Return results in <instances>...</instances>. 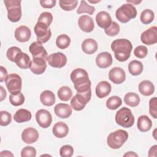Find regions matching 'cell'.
<instances>
[{"label": "cell", "instance_id": "1", "mask_svg": "<svg viewBox=\"0 0 157 157\" xmlns=\"http://www.w3.org/2000/svg\"><path fill=\"white\" fill-rule=\"evenodd\" d=\"M74 86L78 93H86L91 92V81L87 72L82 68L74 69L70 75Z\"/></svg>", "mask_w": 157, "mask_h": 157}, {"label": "cell", "instance_id": "2", "mask_svg": "<svg viewBox=\"0 0 157 157\" xmlns=\"http://www.w3.org/2000/svg\"><path fill=\"white\" fill-rule=\"evenodd\" d=\"M111 49L114 52L115 58L120 62H124L129 58L132 45L126 39H118L112 42Z\"/></svg>", "mask_w": 157, "mask_h": 157}, {"label": "cell", "instance_id": "3", "mask_svg": "<svg viewBox=\"0 0 157 157\" xmlns=\"http://www.w3.org/2000/svg\"><path fill=\"white\" fill-rule=\"evenodd\" d=\"M137 10L131 4L127 3L123 4L115 12V16L118 20L121 23H127L131 19L136 18Z\"/></svg>", "mask_w": 157, "mask_h": 157}, {"label": "cell", "instance_id": "4", "mask_svg": "<svg viewBox=\"0 0 157 157\" xmlns=\"http://www.w3.org/2000/svg\"><path fill=\"white\" fill-rule=\"evenodd\" d=\"M20 0H4V3L7 10V18L12 22L18 21L21 17Z\"/></svg>", "mask_w": 157, "mask_h": 157}, {"label": "cell", "instance_id": "5", "mask_svg": "<svg viewBox=\"0 0 157 157\" xmlns=\"http://www.w3.org/2000/svg\"><path fill=\"white\" fill-rule=\"evenodd\" d=\"M128 134L123 129H118L109 134L107 138L109 147L112 149L120 148L128 140Z\"/></svg>", "mask_w": 157, "mask_h": 157}, {"label": "cell", "instance_id": "6", "mask_svg": "<svg viewBox=\"0 0 157 157\" xmlns=\"http://www.w3.org/2000/svg\"><path fill=\"white\" fill-rule=\"evenodd\" d=\"M115 121L118 125L128 128L134 124V117L129 109L123 107L117 112L115 115Z\"/></svg>", "mask_w": 157, "mask_h": 157}, {"label": "cell", "instance_id": "7", "mask_svg": "<svg viewBox=\"0 0 157 157\" xmlns=\"http://www.w3.org/2000/svg\"><path fill=\"white\" fill-rule=\"evenodd\" d=\"M91 93H77L71 101V105L74 110L80 111L83 110L86 104L90 101Z\"/></svg>", "mask_w": 157, "mask_h": 157}, {"label": "cell", "instance_id": "8", "mask_svg": "<svg viewBox=\"0 0 157 157\" xmlns=\"http://www.w3.org/2000/svg\"><path fill=\"white\" fill-rule=\"evenodd\" d=\"M37 41L42 43L47 42L52 36V32L48 26L44 23L37 22L34 28Z\"/></svg>", "mask_w": 157, "mask_h": 157}, {"label": "cell", "instance_id": "9", "mask_svg": "<svg viewBox=\"0 0 157 157\" xmlns=\"http://www.w3.org/2000/svg\"><path fill=\"white\" fill-rule=\"evenodd\" d=\"M6 85L10 93L20 91L22 87V80L20 76L17 74H10L5 80Z\"/></svg>", "mask_w": 157, "mask_h": 157}, {"label": "cell", "instance_id": "10", "mask_svg": "<svg viewBox=\"0 0 157 157\" xmlns=\"http://www.w3.org/2000/svg\"><path fill=\"white\" fill-rule=\"evenodd\" d=\"M48 64L55 68H61L67 63V57L61 52H56L51 54L47 58Z\"/></svg>", "mask_w": 157, "mask_h": 157}, {"label": "cell", "instance_id": "11", "mask_svg": "<svg viewBox=\"0 0 157 157\" xmlns=\"http://www.w3.org/2000/svg\"><path fill=\"white\" fill-rule=\"evenodd\" d=\"M36 120L40 127L47 128L52 124V117L49 111L45 109H40L36 113Z\"/></svg>", "mask_w": 157, "mask_h": 157}, {"label": "cell", "instance_id": "12", "mask_svg": "<svg viewBox=\"0 0 157 157\" xmlns=\"http://www.w3.org/2000/svg\"><path fill=\"white\" fill-rule=\"evenodd\" d=\"M29 51L32 55L33 58H42L47 61V52L40 42L36 41L31 43L29 47Z\"/></svg>", "mask_w": 157, "mask_h": 157}, {"label": "cell", "instance_id": "13", "mask_svg": "<svg viewBox=\"0 0 157 157\" xmlns=\"http://www.w3.org/2000/svg\"><path fill=\"white\" fill-rule=\"evenodd\" d=\"M140 40L144 44L150 45L157 42V27L154 26L144 31L140 36Z\"/></svg>", "mask_w": 157, "mask_h": 157}, {"label": "cell", "instance_id": "14", "mask_svg": "<svg viewBox=\"0 0 157 157\" xmlns=\"http://www.w3.org/2000/svg\"><path fill=\"white\" fill-rule=\"evenodd\" d=\"M109 78L115 84H121L126 79L125 72L120 67H113L109 72Z\"/></svg>", "mask_w": 157, "mask_h": 157}, {"label": "cell", "instance_id": "15", "mask_svg": "<svg viewBox=\"0 0 157 157\" xmlns=\"http://www.w3.org/2000/svg\"><path fill=\"white\" fill-rule=\"evenodd\" d=\"M29 67L31 71L34 74H42L45 72L47 68L46 61L42 58H33V60L31 61Z\"/></svg>", "mask_w": 157, "mask_h": 157}, {"label": "cell", "instance_id": "16", "mask_svg": "<svg viewBox=\"0 0 157 157\" xmlns=\"http://www.w3.org/2000/svg\"><path fill=\"white\" fill-rule=\"evenodd\" d=\"M78 25L80 29L86 33L91 32L94 28L93 18L86 15H82L78 18Z\"/></svg>", "mask_w": 157, "mask_h": 157}, {"label": "cell", "instance_id": "17", "mask_svg": "<svg viewBox=\"0 0 157 157\" xmlns=\"http://www.w3.org/2000/svg\"><path fill=\"white\" fill-rule=\"evenodd\" d=\"M113 59L110 53L104 52L99 53L96 58V65L99 68L105 69L109 67L112 64Z\"/></svg>", "mask_w": 157, "mask_h": 157}, {"label": "cell", "instance_id": "18", "mask_svg": "<svg viewBox=\"0 0 157 157\" xmlns=\"http://www.w3.org/2000/svg\"><path fill=\"white\" fill-rule=\"evenodd\" d=\"M38 138V131L33 128H28L24 129L21 133L22 140L28 144H33L37 140Z\"/></svg>", "mask_w": 157, "mask_h": 157}, {"label": "cell", "instance_id": "19", "mask_svg": "<svg viewBox=\"0 0 157 157\" xmlns=\"http://www.w3.org/2000/svg\"><path fill=\"white\" fill-rule=\"evenodd\" d=\"M31 36L30 29L25 25L18 27L15 31V37L18 42H25L29 40Z\"/></svg>", "mask_w": 157, "mask_h": 157}, {"label": "cell", "instance_id": "20", "mask_svg": "<svg viewBox=\"0 0 157 157\" xmlns=\"http://www.w3.org/2000/svg\"><path fill=\"white\" fill-rule=\"evenodd\" d=\"M96 21L98 25L104 29L109 28L112 21L110 14L105 11L98 12L96 16Z\"/></svg>", "mask_w": 157, "mask_h": 157}, {"label": "cell", "instance_id": "21", "mask_svg": "<svg viewBox=\"0 0 157 157\" xmlns=\"http://www.w3.org/2000/svg\"><path fill=\"white\" fill-rule=\"evenodd\" d=\"M55 114L61 118H67L72 114V108L69 104L64 103L57 104L54 107Z\"/></svg>", "mask_w": 157, "mask_h": 157}, {"label": "cell", "instance_id": "22", "mask_svg": "<svg viewBox=\"0 0 157 157\" xmlns=\"http://www.w3.org/2000/svg\"><path fill=\"white\" fill-rule=\"evenodd\" d=\"M111 90V85L108 82L101 81L96 86V94L99 98H104L110 94Z\"/></svg>", "mask_w": 157, "mask_h": 157}, {"label": "cell", "instance_id": "23", "mask_svg": "<svg viewBox=\"0 0 157 157\" xmlns=\"http://www.w3.org/2000/svg\"><path fill=\"white\" fill-rule=\"evenodd\" d=\"M52 132L56 137L59 139L63 138L68 134L69 128L65 123L59 121L55 123L53 126Z\"/></svg>", "mask_w": 157, "mask_h": 157}, {"label": "cell", "instance_id": "24", "mask_svg": "<svg viewBox=\"0 0 157 157\" xmlns=\"http://www.w3.org/2000/svg\"><path fill=\"white\" fill-rule=\"evenodd\" d=\"M98 48V45L97 42L91 38L85 39L82 44V49L86 54H93L97 51Z\"/></svg>", "mask_w": 157, "mask_h": 157}, {"label": "cell", "instance_id": "25", "mask_svg": "<svg viewBox=\"0 0 157 157\" xmlns=\"http://www.w3.org/2000/svg\"><path fill=\"white\" fill-rule=\"evenodd\" d=\"M139 90L142 95L148 96L153 94L155 86L151 82L145 80L140 82L139 84Z\"/></svg>", "mask_w": 157, "mask_h": 157}, {"label": "cell", "instance_id": "26", "mask_svg": "<svg viewBox=\"0 0 157 157\" xmlns=\"http://www.w3.org/2000/svg\"><path fill=\"white\" fill-rule=\"evenodd\" d=\"M137 126L140 131L145 132L151 129L152 122L148 116L143 115L138 118Z\"/></svg>", "mask_w": 157, "mask_h": 157}, {"label": "cell", "instance_id": "27", "mask_svg": "<svg viewBox=\"0 0 157 157\" xmlns=\"http://www.w3.org/2000/svg\"><path fill=\"white\" fill-rule=\"evenodd\" d=\"M15 63L17 66L20 69H26L29 67L31 63V59L29 56L25 53L22 52L19 53L17 56Z\"/></svg>", "mask_w": 157, "mask_h": 157}, {"label": "cell", "instance_id": "28", "mask_svg": "<svg viewBox=\"0 0 157 157\" xmlns=\"http://www.w3.org/2000/svg\"><path fill=\"white\" fill-rule=\"evenodd\" d=\"M32 118V115L30 111L25 109H18L13 116L14 120L19 123L29 121Z\"/></svg>", "mask_w": 157, "mask_h": 157}, {"label": "cell", "instance_id": "29", "mask_svg": "<svg viewBox=\"0 0 157 157\" xmlns=\"http://www.w3.org/2000/svg\"><path fill=\"white\" fill-rule=\"evenodd\" d=\"M41 103L46 106H52L55 102V96L50 90H45L40 95Z\"/></svg>", "mask_w": 157, "mask_h": 157}, {"label": "cell", "instance_id": "30", "mask_svg": "<svg viewBox=\"0 0 157 157\" xmlns=\"http://www.w3.org/2000/svg\"><path fill=\"white\" fill-rule=\"evenodd\" d=\"M140 98L139 95L135 93L129 92L126 93L124 97V103L130 107H136L140 103Z\"/></svg>", "mask_w": 157, "mask_h": 157}, {"label": "cell", "instance_id": "31", "mask_svg": "<svg viewBox=\"0 0 157 157\" xmlns=\"http://www.w3.org/2000/svg\"><path fill=\"white\" fill-rule=\"evenodd\" d=\"M144 66L142 63L137 60H132L128 64V70L132 75H139L143 71Z\"/></svg>", "mask_w": 157, "mask_h": 157}, {"label": "cell", "instance_id": "32", "mask_svg": "<svg viewBox=\"0 0 157 157\" xmlns=\"http://www.w3.org/2000/svg\"><path fill=\"white\" fill-rule=\"evenodd\" d=\"M9 102L14 106L21 105L25 102V96L20 91L11 93L9 96Z\"/></svg>", "mask_w": 157, "mask_h": 157}, {"label": "cell", "instance_id": "33", "mask_svg": "<svg viewBox=\"0 0 157 157\" xmlns=\"http://www.w3.org/2000/svg\"><path fill=\"white\" fill-rule=\"evenodd\" d=\"M58 96L59 99L63 101H69L72 96L71 89L67 86H63L58 91Z\"/></svg>", "mask_w": 157, "mask_h": 157}, {"label": "cell", "instance_id": "34", "mask_svg": "<svg viewBox=\"0 0 157 157\" xmlns=\"http://www.w3.org/2000/svg\"><path fill=\"white\" fill-rule=\"evenodd\" d=\"M71 44V39L66 34H60L56 39V45L59 49H65L69 47Z\"/></svg>", "mask_w": 157, "mask_h": 157}, {"label": "cell", "instance_id": "35", "mask_svg": "<svg viewBox=\"0 0 157 157\" xmlns=\"http://www.w3.org/2000/svg\"><path fill=\"white\" fill-rule=\"evenodd\" d=\"M155 18L154 12L150 9L144 10L140 14V19L143 24L148 25L151 23Z\"/></svg>", "mask_w": 157, "mask_h": 157}, {"label": "cell", "instance_id": "36", "mask_svg": "<svg viewBox=\"0 0 157 157\" xmlns=\"http://www.w3.org/2000/svg\"><path fill=\"white\" fill-rule=\"evenodd\" d=\"M122 104L121 99L117 96L110 97L106 101V107L110 110H115L121 106Z\"/></svg>", "mask_w": 157, "mask_h": 157}, {"label": "cell", "instance_id": "37", "mask_svg": "<svg viewBox=\"0 0 157 157\" xmlns=\"http://www.w3.org/2000/svg\"><path fill=\"white\" fill-rule=\"evenodd\" d=\"M94 11H95L94 7L88 5L85 1H81L80 6L78 9L77 10V13L78 14L87 13L90 15H92Z\"/></svg>", "mask_w": 157, "mask_h": 157}, {"label": "cell", "instance_id": "38", "mask_svg": "<svg viewBox=\"0 0 157 157\" xmlns=\"http://www.w3.org/2000/svg\"><path fill=\"white\" fill-rule=\"evenodd\" d=\"M60 7L65 11H71L75 9L77 6L78 1L77 0H69V1H59Z\"/></svg>", "mask_w": 157, "mask_h": 157}, {"label": "cell", "instance_id": "39", "mask_svg": "<svg viewBox=\"0 0 157 157\" xmlns=\"http://www.w3.org/2000/svg\"><path fill=\"white\" fill-rule=\"evenodd\" d=\"M120 26L115 21H112L111 25L109 28L104 29L105 34L109 36H114L118 34L120 32Z\"/></svg>", "mask_w": 157, "mask_h": 157}, {"label": "cell", "instance_id": "40", "mask_svg": "<svg viewBox=\"0 0 157 157\" xmlns=\"http://www.w3.org/2000/svg\"><path fill=\"white\" fill-rule=\"evenodd\" d=\"M12 121L11 114L5 110L0 112V124L2 126H6L9 124Z\"/></svg>", "mask_w": 157, "mask_h": 157}, {"label": "cell", "instance_id": "41", "mask_svg": "<svg viewBox=\"0 0 157 157\" xmlns=\"http://www.w3.org/2000/svg\"><path fill=\"white\" fill-rule=\"evenodd\" d=\"M53 21V15L50 12H44L40 13L38 18L37 22H42L47 25L48 27Z\"/></svg>", "mask_w": 157, "mask_h": 157}, {"label": "cell", "instance_id": "42", "mask_svg": "<svg viewBox=\"0 0 157 157\" xmlns=\"http://www.w3.org/2000/svg\"><path fill=\"white\" fill-rule=\"evenodd\" d=\"M20 52H21V50L20 48L17 47H11L9 48H8L6 52V56L10 61L15 62L17 56Z\"/></svg>", "mask_w": 157, "mask_h": 157}, {"label": "cell", "instance_id": "43", "mask_svg": "<svg viewBox=\"0 0 157 157\" xmlns=\"http://www.w3.org/2000/svg\"><path fill=\"white\" fill-rule=\"evenodd\" d=\"M74 153V148L71 145H65L61 147L59 155L62 157H71Z\"/></svg>", "mask_w": 157, "mask_h": 157}, {"label": "cell", "instance_id": "44", "mask_svg": "<svg viewBox=\"0 0 157 157\" xmlns=\"http://www.w3.org/2000/svg\"><path fill=\"white\" fill-rule=\"evenodd\" d=\"M36 155V150L31 146H26L21 150V157H34Z\"/></svg>", "mask_w": 157, "mask_h": 157}, {"label": "cell", "instance_id": "45", "mask_svg": "<svg viewBox=\"0 0 157 157\" xmlns=\"http://www.w3.org/2000/svg\"><path fill=\"white\" fill-rule=\"evenodd\" d=\"M148 53L147 48L144 45H139L136 47L134 50V55L139 58H145Z\"/></svg>", "mask_w": 157, "mask_h": 157}, {"label": "cell", "instance_id": "46", "mask_svg": "<svg viewBox=\"0 0 157 157\" xmlns=\"http://www.w3.org/2000/svg\"><path fill=\"white\" fill-rule=\"evenodd\" d=\"M156 102L157 99L156 97L152 98L149 101V112L151 117L154 118H157V110H156Z\"/></svg>", "mask_w": 157, "mask_h": 157}, {"label": "cell", "instance_id": "47", "mask_svg": "<svg viewBox=\"0 0 157 157\" xmlns=\"http://www.w3.org/2000/svg\"><path fill=\"white\" fill-rule=\"evenodd\" d=\"M40 4L41 6L44 8L51 9L55 7L56 4L55 0H41L40 1Z\"/></svg>", "mask_w": 157, "mask_h": 157}, {"label": "cell", "instance_id": "48", "mask_svg": "<svg viewBox=\"0 0 157 157\" xmlns=\"http://www.w3.org/2000/svg\"><path fill=\"white\" fill-rule=\"evenodd\" d=\"M0 82H2L4 80H6V78L7 77V71L6 69L3 66H0Z\"/></svg>", "mask_w": 157, "mask_h": 157}, {"label": "cell", "instance_id": "49", "mask_svg": "<svg viewBox=\"0 0 157 157\" xmlns=\"http://www.w3.org/2000/svg\"><path fill=\"white\" fill-rule=\"evenodd\" d=\"M156 148L157 145H155L152 146L148 151V156H156Z\"/></svg>", "mask_w": 157, "mask_h": 157}, {"label": "cell", "instance_id": "50", "mask_svg": "<svg viewBox=\"0 0 157 157\" xmlns=\"http://www.w3.org/2000/svg\"><path fill=\"white\" fill-rule=\"evenodd\" d=\"M1 88V101H2L6 97L7 93L6 90L4 89V88L2 86H0Z\"/></svg>", "mask_w": 157, "mask_h": 157}, {"label": "cell", "instance_id": "51", "mask_svg": "<svg viewBox=\"0 0 157 157\" xmlns=\"http://www.w3.org/2000/svg\"><path fill=\"white\" fill-rule=\"evenodd\" d=\"M1 156H13V155L9 151L7 150H4L2 151L1 154H0Z\"/></svg>", "mask_w": 157, "mask_h": 157}, {"label": "cell", "instance_id": "52", "mask_svg": "<svg viewBox=\"0 0 157 157\" xmlns=\"http://www.w3.org/2000/svg\"><path fill=\"white\" fill-rule=\"evenodd\" d=\"M124 156H138V155L133 151H128L124 155Z\"/></svg>", "mask_w": 157, "mask_h": 157}, {"label": "cell", "instance_id": "53", "mask_svg": "<svg viewBox=\"0 0 157 157\" xmlns=\"http://www.w3.org/2000/svg\"><path fill=\"white\" fill-rule=\"evenodd\" d=\"M127 2H131V3H132V4H138L139 3L141 2V1H129V0H127L126 1Z\"/></svg>", "mask_w": 157, "mask_h": 157}]
</instances>
